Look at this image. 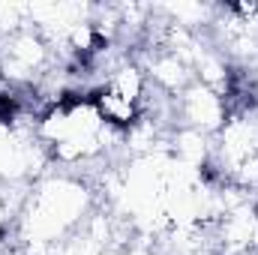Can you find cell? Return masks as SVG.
<instances>
[{
    "instance_id": "cell-1",
    "label": "cell",
    "mask_w": 258,
    "mask_h": 255,
    "mask_svg": "<svg viewBox=\"0 0 258 255\" xmlns=\"http://www.w3.org/2000/svg\"><path fill=\"white\" fill-rule=\"evenodd\" d=\"M183 117L192 126H219L225 120V99L207 84H195L183 93Z\"/></svg>"
}]
</instances>
